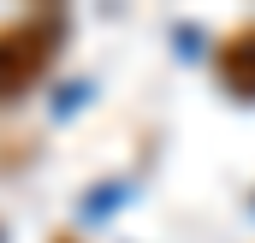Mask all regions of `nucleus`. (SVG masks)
I'll use <instances>...</instances> for the list:
<instances>
[{"label":"nucleus","mask_w":255,"mask_h":243,"mask_svg":"<svg viewBox=\"0 0 255 243\" xmlns=\"http://www.w3.org/2000/svg\"><path fill=\"white\" fill-rule=\"evenodd\" d=\"M60 42H65V12L60 6L18 12V18L0 24V107H12L18 95H30L54 71Z\"/></svg>","instance_id":"f257e3e1"},{"label":"nucleus","mask_w":255,"mask_h":243,"mask_svg":"<svg viewBox=\"0 0 255 243\" xmlns=\"http://www.w3.org/2000/svg\"><path fill=\"white\" fill-rule=\"evenodd\" d=\"M214 77L232 101H255V18L238 24L220 48H214Z\"/></svg>","instance_id":"f03ea898"},{"label":"nucleus","mask_w":255,"mask_h":243,"mask_svg":"<svg viewBox=\"0 0 255 243\" xmlns=\"http://www.w3.org/2000/svg\"><path fill=\"white\" fill-rule=\"evenodd\" d=\"M54 243H71V238H54Z\"/></svg>","instance_id":"7ed1b4c3"}]
</instances>
